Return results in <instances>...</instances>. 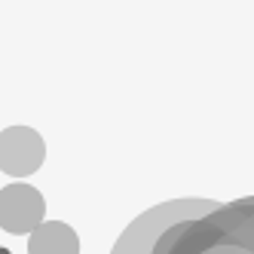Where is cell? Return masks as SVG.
<instances>
[{
	"instance_id": "obj_2",
	"label": "cell",
	"mask_w": 254,
	"mask_h": 254,
	"mask_svg": "<svg viewBox=\"0 0 254 254\" xmlns=\"http://www.w3.org/2000/svg\"><path fill=\"white\" fill-rule=\"evenodd\" d=\"M221 202L214 199H172V202H162V205H153L150 211H144L141 217L123 230V236L117 239L114 251L111 254H150L159 233L178 224V221H196V217H205L211 214Z\"/></svg>"
},
{
	"instance_id": "obj_5",
	"label": "cell",
	"mask_w": 254,
	"mask_h": 254,
	"mask_svg": "<svg viewBox=\"0 0 254 254\" xmlns=\"http://www.w3.org/2000/svg\"><path fill=\"white\" fill-rule=\"evenodd\" d=\"M28 254H80V236L64 221H43L28 233Z\"/></svg>"
},
{
	"instance_id": "obj_1",
	"label": "cell",
	"mask_w": 254,
	"mask_h": 254,
	"mask_svg": "<svg viewBox=\"0 0 254 254\" xmlns=\"http://www.w3.org/2000/svg\"><path fill=\"white\" fill-rule=\"evenodd\" d=\"M150 254H254V196L166 227Z\"/></svg>"
},
{
	"instance_id": "obj_6",
	"label": "cell",
	"mask_w": 254,
	"mask_h": 254,
	"mask_svg": "<svg viewBox=\"0 0 254 254\" xmlns=\"http://www.w3.org/2000/svg\"><path fill=\"white\" fill-rule=\"evenodd\" d=\"M0 254H6V251H0Z\"/></svg>"
},
{
	"instance_id": "obj_3",
	"label": "cell",
	"mask_w": 254,
	"mask_h": 254,
	"mask_svg": "<svg viewBox=\"0 0 254 254\" xmlns=\"http://www.w3.org/2000/svg\"><path fill=\"white\" fill-rule=\"evenodd\" d=\"M46 159L43 135L31 126H9L0 132V172L12 178L34 175Z\"/></svg>"
},
{
	"instance_id": "obj_4",
	"label": "cell",
	"mask_w": 254,
	"mask_h": 254,
	"mask_svg": "<svg viewBox=\"0 0 254 254\" xmlns=\"http://www.w3.org/2000/svg\"><path fill=\"white\" fill-rule=\"evenodd\" d=\"M46 217V202L43 193L31 184H6L0 190V230L12 236L34 233Z\"/></svg>"
}]
</instances>
